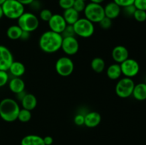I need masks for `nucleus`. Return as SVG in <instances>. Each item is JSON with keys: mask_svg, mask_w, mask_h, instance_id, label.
I'll use <instances>...</instances> for the list:
<instances>
[{"mask_svg": "<svg viewBox=\"0 0 146 145\" xmlns=\"http://www.w3.org/2000/svg\"><path fill=\"white\" fill-rule=\"evenodd\" d=\"M62 41L61 34L49 30L41 34L38 40V45L44 53H54L61 49Z\"/></svg>", "mask_w": 146, "mask_h": 145, "instance_id": "obj_1", "label": "nucleus"}, {"mask_svg": "<svg viewBox=\"0 0 146 145\" xmlns=\"http://www.w3.org/2000/svg\"><path fill=\"white\" fill-rule=\"evenodd\" d=\"M19 110L20 107L15 100L7 98L0 101V117L5 122L17 120Z\"/></svg>", "mask_w": 146, "mask_h": 145, "instance_id": "obj_2", "label": "nucleus"}, {"mask_svg": "<svg viewBox=\"0 0 146 145\" xmlns=\"http://www.w3.org/2000/svg\"><path fill=\"white\" fill-rule=\"evenodd\" d=\"M1 7L4 16L9 19H18L25 12L24 6L17 0H6Z\"/></svg>", "mask_w": 146, "mask_h": 145, "instance_id": "obj_3", "label": "nucleus"}, {"mask_svg": "<svg viewBox=\"0 0 146 145\" xmlns=\"http://www.w3.org/2000/svg\"><path fill=\"white\" fill-rule=\"evenodd\" d=\"M17 21V25L24 31L31 33L39 26L38 18L31 12H24Z\"/></svg>", "mask_w": 146, "mask_h": 145, "instance_id": "obj_4", "label": "nucleus"}, {"mask_svg": "<svg viewBox=\"0 0 146 145\" xmlns=\"http://www.w3.org/2000/svg\"><path fill=\"white\" fill-rule=\"evenodd\" d=\"M73 27L76 35L84 38L92 36L95 31L94 24L86 18H79Z\"/></svg>", "mask_w": 146, "mask_h": 145, "instance_id": "obj_5", "label": "nucleus"}, {"mask_svg": "<svg viewBox=\"0 0 146 145\" xmlns=\"http://www.w3.org/2000/svg\"><path fill=\"white\" fill-rule=\"evenodd\" d=\"M85 18L92 23H99L105 17L104 8L101 4L90 2L86 4L84 11Z\"/></svg>", "mask_w": 146, "mask_h": 145, "instance_id": "obj_6", "label": "nucleus"}, {"mask_svg": "<svg viewBox=\"0 0 146 145\" xmlns=\"http://www.w3.org/2000/svg\"><path fill=\"white\" fill-rule=\"evenodd\" d=\"M135 82L132 78H121L115 85V91L117 96L121 98H128L133 94Z\"/></svg>", "mask_w": 146, "mask_h": 145, "instance_id": "obj_7", "label": "nucleus"}, {"mask_svg": "<svg viewBox=\"0 0 146 145\" xmlns=\"http://www.w3.org/2000/svg\"><path fill=\"white\" fill-rule=\"evenodd\" d=\"M55 69L59 75L62 77H68L74 72V63L69 57H61L56 62Z\"/></svg>", "mask_w": 146, "mask_h": 145, "instance_id": "obj_8", "label": "nucleus"}, {"mask_svg": "<svg viewBox=\"0 0 146 145\" xmlns=\"http://www.w3.org/2000/svg\"><path fill=\"white\" fill-rule=\"evenodd\" d=\"M120 65L122 74L126 78H133L138 75L140 71L139 63L133 58H128Z\"/></svg>", "mask_w": 146, "mask_h": 145, "instance_id": "obj_9", "label": "nucleus"}, {"mask_svg": "<svg viewBox=\"0 0 146 145\" xmlns=\"http://www.w3.org/2000/svg\"><path fill=\"white\" fill-rule=\"evenodd\" d=\"M61 49L68 55H74L79 50V42L75 36L63 38Z\"/></svg>", "mask_w": 146, "mask_h": 145, "instance_id": "obj_10", "label": "nucleus"}, {"mask_svg": "<svg viewBox=\"0 0 146 145\" xmlns=\"http://www.w3.org/2000/svg\"><path fill=\"white\" fill-rule=\"evenodd\" d=\"M14 61L12 53L7 47L0 45V70L8 71Z\"/></svg>", "mask_w": 146, "mask_h": 145, "instance_id": "obj_11", "label": "nucleus"}, {"mask_svg": "<svg viewBox=\"0 0 146 145\" xmlns=\"http://www.w3.org/2000/svg\"><path fill=\"white\" fill-rule=\"evenodd\" d=\"M48 24L51 31L60 34H61L67 26L63 16L59 14H53L51 18L48 21Z\"/></svg>", "mask_w": 146, "mask_h": 145, "instance_id": "obj_12", "label": "nucleus"}, {"mask_svg": "<svg viewBox=\"0 0 146 145\" xmlns=\"http://www.w3.org/2000/svg\"><path fill=\"white\" fill-rule=\"evenodd\" d=\"M111 56L116 63L121 64L129 58V51L124 45H118L113 48Z\"/></svg>", "mask_w": 146, "mask_h": 145, "instance_id": "obj_13", "label": "nucleus"}, {"mask_svg": "<svg viewBox=\"0 0 146 145\" xmlns=\"http://www.w3.org/2000/svg\"><path fill=\"white\" fill-rule=\"evenodd\" d=\"M101 115L99 112L92 111L84 116V125L88 128H94L98 126L101 122Z\"/></svg>", "mask_w": 146, "mask_h": 145, "instance_id": "obj_14", "label": "nucleus"}, {"mask_svg": "<svg viewBox=\"0 0 146 145\" xmlns=\"http://www.w3.org/2000/svg\"><path fill=\"white\" fill-rule=\"evenodd\" d=\"M104 8L105 16L111 18V20L118 18L121 12V7H120L114 1L108 2L105 7H104Z\"/></svg>", "mask_w": 146, "mask_h": 145, "instance_id": "obj_15", "label": "nucleus"}, {"mask_svg": "<svg viewBox=\"0 0 146 145\" xmlns=\"http://www.w3.org/2000/svg\"><path fill=\"white\" fill-rule=\"evenodd\" d=\"M9 90L14 94H18L25 89V82L21 78L14 77L9 81Z\"/></svg>", "mask_w": 146, "mask_h": 145, "instance_id": "obj_16", "label": "nucleus"}, {"mask_svg": "<svg viewBox=\"0 0 146 145\" xmlns=\"http://www.w3.org/2000/svg\"><path fill=\"white\" fill-rule=\"evenodd\" d=\"M22 108L32 111L37 105V99L34 95L31 93H27L22 100L21 101Z\"/></svg>", "mask_w": 146, "mask_h": 145, "instance_id": "obj_17", "label": "nucleus"}, {"mask_svg": "<svg viewBox=\"0 0 146 145\" xmlns=\"http://www.w3.org/2000/svg\"><path fill=\"white\" fill-rule=\"evenodd\" d=\"M79 14L76 11L74 8H70L66 9L63 13V17L65 19L66 22L68 25H74L78 19H79Z\"/></svg>", "mask_w": 146, "mask_h": 145, "instance_id": "obj_18", "label": "nucleus"}, {"mask_svg": "<svg viewBox=\"0 0 146 145\" xmlns=\"http://www.w3.org/2000/svg\"><path fill=\"white\" fill-rule=\"evenodd\" d=\"M132 96L138 101H144L146 100V84L140 82L135 85Z\"/></svg>", "mask_w": 146, "mask_h": 145, "instance_id": "obj_19", "label": "nucleus"}, {"mask_svg": "<svg viewBox=\"0 0 146 145\" xmlns=\"http://www.w3.org/2000/svg\"><path fill=\"white\" fill-rule=\"evenodd\" d=\"M106 75L109 79L113 80L119 79L122 75L121 65L116 63L110 65L107 68Z\"/></svg>", "mask_w": 146, "mask_h": 145, "instance_id": "obj_20", "label": "nucleus"}, {"mask_svg": "<svg viewBox=\"0 0 146 145\" xmlns=\"http://www.w3.org/2000/svg\"><path fill=\"white\" fill-rule=\"evenodd\" d=\"M9 71L14 77L21 78L26 72V68L24 64L20 61H14L10 66Z\"/></svg>", "mask_w": 146, "mask_h": 145, "instance_id": "obj_21", "label": "nucleus"}, {"mask_svg": "<svg viewBox=\"0 0 146 145\" xmlns=\"http://www.w3.org/2000/svg\"><path fill=\"white\" fill-rule=\"evenodd\" d=\"M21 145H45L43 137L36 134H29L24 136L21 141Z\"/></svg>", "mask_w": 146, "mask_h": 145, "instance_id": "obj_22", "label": "nucleus"}, {"mask_svg": "<svg viewBox=\"0 0 146 145\" xmlns=\"http://www.w3.org/2000/svg\"><path fill=\"white\" fill-rule=\"evenodd\" d=\"M22 32V29L18 25H12L7 28V36L10 40L15 41L20 39Z\"/></svg>", "mask_w": 146, "mask_h": 145, "instance_id": "obj_23", "label": "nucleus"}, {"mask_svg": "<svg viewBox=\"0 0 146 145\" xmlns=\"http://www.w3.org/2000/svg\"><path fill=\"white\" fill-rule=\"evenodd\" d=\"M91 67L95 72L101 73L105 69L106 63L103 58H100V57H96L91 61Z\"/></svg>", "mask_w": 146, "mask_h": 145, "instance_id": "obj_24", "label": "nucleus"}, {"mask_svg": "<svg viewBox=\"0 0 146 145\" xmlns=\"http://www.w3.org/2000/svg\"><path fill=\"white\" fill-rule=\"evenodd\" d=\"M31 117H32L31 111L22 108V109H20L19 112L17 119L21 122L25 123V122H28L29 121H30Z\"/></svg>", "mask_w": 146, "mask_h": 145, "instance_id": "obj_25", "label": "nucleus"}, {"mask_svg": "<svg viewBox=\"0 0 146 145\" xmlns=\"http://www.w3.org/2000/svg\"><path fill=\"white\" fill-rule=\"evenodd\" d=\"M53 14L51 12V11L48 9H43L40 11L39 13V18H41V20H42L43 21H46V22H48L50 20V18L52 16Z\"/></svg>", "mask_w": 146, "mask_h": 145, "instance_id": "obj_26", "label": "nucleus"}, {"mask_svg": "<svg viewBox=\"0 0 146 145\" xmlns=\"http://www.w3.org/2000/svg\"><path fill=\"white\" fill-rule=\"evenodd\" d=\"M133 16L138 22H145L146 21V11H143V10L136 9Z\"/></svg>", "mask_w": 146, "mask_h": 145, "instance_id": "obj_27", "label": "nucleus"}, {"mask_svg": "<svg viewBox=\"0 0 146 145\" xmlns=\"http://www.w3.org/2000/svg\"><path fill=\"white\" fill-rule=\"evenodd\" d=\"M86 6V4L85 1H83V0H75L73 8L76 11H78V13H81L84 11Z\"/></svg>", "mask_w": 146, "mask_h": 145, "instance_id": "obj_28", "label": "nucleus"}, {"mask_svg": "<svg viewBox=\"0 0 146 145\" xmlns=\"http://www.w3.org/2000/svg\"><path fill=\"white\" fill-rule=\"evenodd\" d=\"M75 35L76 34H75V32H74V27H73V25H68V24H67L66 28H64L63 32L61 33V36H62L63 38H65V37L75 36Z\"/></svg>", "mask_w": 146, "mask_h": 145, "instance_id": "obj_29", "label": "nucleus"}, {"mask_svg": "<svg viewBox=\"0 0 146 145\" xmlns=\"http://www.w3.org/2000/svg\"><path fill=\"white\" fill-rule=\"evenodd\" d=\"M9 76L7 71L0 70V88L5 86L9 82Z\"/></svg>", "mask_w": 146, "mask_h": 145, "instance_id": "obj_30", "label": "nucleus"}, {"mask_svg": "<svg viewBox=\"0 0 146 145\" xmlns=\"http://www.w3.org/2000/svg\"><path fill=\"white\" fill-rule=\"evenodd\" d=\"M75 0H58V6L62 9L66 10L72 8Z\"/></svg>", "mask_w": 146, "mask_h": 145, "instance_id": "obj_31", "label": "nucleus"}, {"mask_svg": "<svg viewBox=\"0 0 146 145\" xmlns=\"http://www.w3.org/2000/svg\"><path fill=\"white\" fill-rule=\"evenodd\" d=\"M98 24H99L101 28H103V29H109L111 26H112V20L105 16Z\"/></svg>", "mask_w": 146, "mask_h": 145, "instance_id": "obj_32", "label": "nucleus"}, {"mask_svg": "<svg viewBox=\"0 0 146 145\" xmlns=\"http://www.w3.org/2000/svg\"><path fill=\"white\" fill-rule=\"evenodd\" d=\"M133 5L136 9L146 11V0H135Z\"/></svg>", "mask_w": 146, "mask_h": 145, "instance_id": "obj_33", "label": "nucleus"}, {"mask_svg": "<svg viewBox=\"0 0 146 145\" xmlns=\"http://www.w3.org/2000/svg\"><path fill=\"white\" fill-rule=\"evenodd\" d=\"M84 116L85 115L83 114H77L74 118V124L77 126H83L84 125Z\"/></svg>", "mask_w": 146, "mask_h": 145, "instance_id": "obj_34", "label": "nucleus"}, {"mask_svg": "<svg viewBox=\"0 0 146 145\" xmlns=\"http://www.w3.org/2000/svg\"><path fill=\"white\" fill-rule=\"evenodd\" d=\"M134 1L135 0H113V1H114L115 4H118L120 7L123 8V7H127V6L133 4Z\"/></svg>", "mask_w": 146, "mask_h": 145, "instance_id": "obj_35", "label": "nucleus"}, {"mask_svg": "<svg viewBox=\"0 0 146 145\" xmlns=\"http://www.w3.org/2000/svg\"><path fill=\"white\" fill-rule=\"evenodd\" d=\"M135 10H136V9H135V6L133 4L123 7V11L125 13V14L127 16H133Z\"/></svg>", "mask_w": 146, "mask_h": 145, "instance_id": "obj_36", "label": "nucleus"}, {"mask_svg": "<svg viewBox=\"0 0 146 145\" xmlns=\"http://www.w3.org/2000/svg\"><path fill=\"white\" fill-rule=\"evenodd\" d=\"M29 6L34 11H38V10L41 9V1H39V0H34Z\"/></svg>", "mask_w": 146, "mask_h": 145, "instance_id": "obj_37", "label": "nucleus"}, {"mask_svg": "<svg viewBox=\"0 0 146 145\" xmlns=\"http://www.w3.org/2000/svg\"><path fill=\"white\" fill-rule=\"evenodd\" d=\"M43 140H44L45 145H51L54 142V139L51 136H44V137H43Z\"/></svg>", "mask_w": 146, "mask_h": 145, "instance_id": "obj_38", "label": "nucleus"}, {"mask_svg": "<svg viewBox=\"0 0 146 145\" xmlns=\"http://www.w3.org/2000/svg\"><path fill=\"white\" fill-rule=\"evenodd\" d=\"M30 34H31V33L27 32V31H23L22 34H21V37H20V39L23 40V41H27V40H28L29 38Z\"/></svg>", "mask_w": 146, "mask_h": 145, "instance_id": "obj_39", "label": "nucleus"}, {"mask_svg": "<svg viewBox=\"0 0 146 145\" xmlns=\"http://www.w3.org/2000/svg\"><path fill=\"white\" fill-rule=\"evenodd\" d=\"M19 2L21 3V4H23L24 6L25 5H29L31 2H32L34 0H17Z\"/></svg>", "mask_w": 146, "mask_h": 145, "instance_id": "obj_40", "label": "nucleus"}, {"mask_svg": "<svg viewBox=\"0 0 146 145\" xmlns=\"http://www.w3.org/2000/svg\"><path fill=\"white\" fill-rule=\"evenodd\" d=\"M26 94H27V93H26L25 91H24V90L22 91V92H19V93L17 94V99H18L19 101H21V100H22L23 98H24V96L26 95Z\"/></svg>", "mask_w": 146, "mask_h": 145, "instance_id": "obj_41", "label": "nucleus"}, {"mask_svg": "<svg viewBox=\"0 0 146 145\" xmlns=\"http://www.w3.org/2000/svg\"><path fill=\"white\" fill-rule=\"evenodd\" d=\"M105 0H90V2L96 3V4H101V3H103Z\"/></svg>", "mask_w": 146, "mask_h": 145, "instance_id": "obj_42", "label": "nucleus"}, {"mask_svg": "<svg viewBox=\"0 0 146 145\" xmlns=\"http://www.w3.org/2000/svg\"><path fill=\"white\" fill-rule=\"evenodd\" d=\"M3 16H4V13H3L2 7H1V6L0 5V19H1Z\"/></svg>", "mask_w": 146, "mask_h": 145, "instance_id": "obj_43", "label": "nucleus"}, {"mask_svg": "<svg viewBox=\"0 0 146 145\" xmlns=\"http://www.w3.org/2000/svg\"><path fill=\"white\" fill-rule=\"evenodd\" d=\"M6 1V0H0V5H2L3 4H4V2H5Z\"/></svg>", "mask_w": 146, "mask_h": 145, "instance_id": "obj_44", "label": "nucleus"}, {"mask_svg": "<svg viewBox=\"0 0 146 145\" xmlns=\"http://www.w3.org/2000/svg\"><path fill=\"white\" fill-rule=\"evenodd\" d=\"M145 83L146 84V78H145Z\"/></svg>", "mask_w": 146, "mask_h": 145, "instance_id": "obj_45", "label": "nucleus"}, {"mask_svg": "<svg viewBox=\"0 0 146 145\" xmlns=\"http://www.w3.org/2000/svg\"><path fill=\"white\" fill-rule=\"evenodd\" d=\"M145 55H146V50H145Z\"/></svg>", "mask_w": 146, "mask_h": 145, "instance_id": "obj_46", "label": "nucleus"}, {"mask_svg": "<svg viewBox=\"0 0 146 145\" xmlns=\"http://www.w3.org/2000/svg\"><path fill=\"white\" fill-rule=\"evenodd\" d=\"M39 1H42V0H39Z\"/></svg>", "mask_w": 146, "mask_h": 145, "instance_id": "obj_47", "label": "nucleus"}, {"mask_svg": "<svg viewBox=\"0 0 146 145\" xmlns=\"http://www.w3.org/2000/svg\"><path fill=\"white\" fill-rule=\"evenodd\" d=\"M83 1H86V0H83Z\"/></svg>", "mask_w": 146, "mask_h": 145, "instance_id": "obj_48", "label": "nucleus"}]
</instances>
